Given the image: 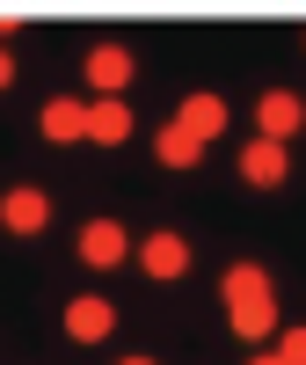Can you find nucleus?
Listing matches in <instances>:
<instances>
[{"label":"nucleus","instance_id":"f257e3e1","mask_svg":"<svg viewBox=\"0 0 306 365\" xmlns=\"http://www.w3.org/2000/svg\"><path fill=\"white\" fill-rule=\"evenodd\" d=\"M219 299H226V322H233V336H270L278 329V299H270V278L255 263H233L226 278H219Z\"/></svg>","mask_w":306,"mask_h":365},{"label":"nucleus","instance_id":"f03ea898","mask_svg":"<svg viewBox=\"0 0 306 365\" xmlns=\"http://www.w3.org/2000/svg\"><path fill=\"white\" fill-rule=\"evenodd\" d=\"M255 125H263V139H278V146H292V132L306 125V103L292 96V88H270V96L255 103Z\"/></svg>","mask_w":306,"mask_h":365},{"label":"nucleus","instance_id":"7ed1b4c3","mask_svg":"<svg viewBox=\"0 0 306 365\" xmlns=\"http://www.w3.org/2000/svg\"><path fill=\"white\" fill-rule=\"evenodd\" d=\"M285 168H292V146H278V139H248L241 146V175H248L255 190H278Z\"/></svg>","mask_w":306,"mask_h":365},{"label":"nucleus","instance_id":"20e7f679","mask_svg":"<svg viewBox=\"0 0 306 365\" xmlns=\"http://www.w3.org/2000/svg\"><path fill=\"white\" fill-rule=\"evenodd\" d=\"M125 256H132V241H125V227H117V220H88V227H80V263L117 270Z\"/></svg>","mask_w":306,"mask_h":365},{"label":"nucleus","instance_id":"39448f33","mask_svg":"<svg viewBox=\"0 0 306 365\" xmlns=\"http://www.w3.org/2000/svg\"><path fill=\"white\" fill-rule=\"evenodd\" d=\"M44 220H51V197L29 190V182L0 197V227H8V234H44Z\"/></svg>","mask_w":306,"mask_h":365},{"label":"nucleus","instance_id":"423d86ee","mask_svg":"<svg viewBox=\"0 0 306 365\" xmlns=\"http://www.w3.org/2000/svg\"><path fill=\"white\" fill-rule=\"evenodd\" d=\"M88 139H95V146H125V139H132L125 96H95V103H88Z\"/></svg>","mask_w":306,"mask_h":365},{"label":"nucleus","instance_id":"0eeeda50","mask_svg":"<svg viewBox=\"0 0 306 365\" xmlns=\"http://www.w3.org/2000/svg\"><path fill=\"white\" fill-rule=\"evenodd\" d=\"M110 322H117V307H110V299L80 292L73 307H66V336H73V344H102V336H110Z\"/></svg>","mask_w":306,"mask_h":365},{"label":"nucleus","instance_id":"6e6552de","mask_svg":"<svg viewBox=\"0 0 306 365\" xmlns=\"http://www.w3.org/2000/svg\"><path fill=\"white\" fill-rule=\"evenodd\" d=\"M37 125H44V139H51V146H73V139H88V103H73V96H51Z\"/></svg>","mask_w":306,"mask_h":365},{"label":"nucleus","instance_id":"1a4fd4ad","mask_svg":"<svg viewBox=\"0 0 306 365\" xmlns=\"http://www.w3.org/2000/svg\"><path fill=\"white\" fill-rule=\"evenodd\" d=\"M175 125L204 146V139H219V132H226V103H219V96H190V103L175 110Z\"/></svg>","mask_w":306,"mask_h":365},{"label":"nucleus","instance_id":"9d476101","mask_svg":"<svg viewBox=\"0 0 306 365\" xmlns=\"http://www.w3.org/2000/svg\"><path fill=\"white\" fill-rule=\"evenodd\" d=\"M139 263L153 270V278H182V270H190V241H182V234H153L139 249Z\"/></svg>","mask_w":306,"mask_h":365},{"label":"nucleus","instance_id":"9b49d317","mask_svg":"<svg viewBox=\"0 0 306 365\" xmlns=\"http://www.w3.org/2000/svg\"><path fill=\"white\" fill-rule=\"evenodd\" d=\"M88 81H95L102 96H117V88L132 81V51L125 44H95V51H88Z\"/></svg>","mask_w":306,"mask_h":365},{"label":"nucleus","instance_id":"f8f14e48","mask_svg":"<svg viewBox=\"0 0 306 365\" xmlns=\"http://www.w3.org/2000/svg\"><path fill=\"white\" fill-rule=\"evenodd\" d=\"M153 154H161V168H197V161H204V146L182 132L175 117H168V125H161V139H153Z\"/></svg>","mask_w":306,"mask_h":365},{"label":"nucleus","instance_id":"ddd939ff","mask_svg":"<svg viewBox=\"0 0 306 365\" xmlns=\"http://www.w3.org/2000/svg\"><path fill=\"white\" fill-rule=\"evenodd\" d=\"M285 365H306V329H285V344H278Z\"/></svg>","mask_w":306,"mask_h":365},{"label":"nucleus","instance_id":"4468645a","mask_svg":"<svg viewBox=\"0 0 306 365\" xmlns=\"http://www.w3.org/2000/svg\"><path fill=\"white\" fill-rule=\"evenodd\" d=\"M15 88V58H8V44H0V96Z\"/></svg>","mask_w":306,"mask_h":365},{"label":"nucleus","instance_id":"2eb2a0df","mask_svg":"<svg viewBox=\"0 0 306 365\" xmlns=\"http://www.w3.org/2000/svg\"><path fill=\"white\" fill-rule=\"evenodd\" d=\"M248 365H285V358H278V351H270V358H248Z\"/></svg>","mask_w":306,"mask_h":365},{"label":"nucleus","instance_id":"dca6fc26","mask_svg":"<svg viewBox=\"0 0 306 365\" xmlns=\"http://www.w3.org/2000/svg\"><path fill=\"white\" fill-rule=\"evenodd\" d=\"M117 365H153V358H117Z\"/></svg>","mask_w":306,"mask_h":365}]
</instances>
